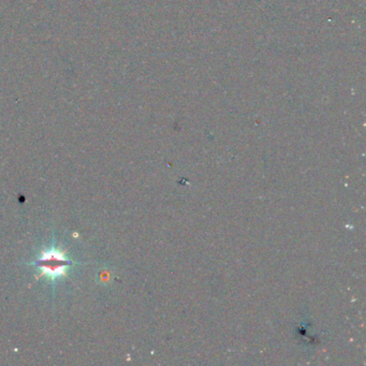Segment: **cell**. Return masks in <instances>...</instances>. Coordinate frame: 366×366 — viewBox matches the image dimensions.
I'll return each mask as SVG.
<instances>
[{
	"label": "cell",
	"instance_id": "1",
	"mask_svg": "<svg viewBox=\"0 0 366 366\" xmlns=\"http://www.w3.org/2000/svg\"><path fill=\"white\" fill-rule=\"evenodd\" d=\"M73 262L67 259L63 252L59 250H50L42 254L38 261L34 265L41 269L42 275L49 277L52 281H55L61 276H65V269L72 265Z\"/></svg>",
	"mask_w": 366,
	"mask_h": 366
}]
</instances>
